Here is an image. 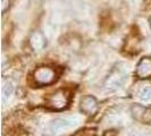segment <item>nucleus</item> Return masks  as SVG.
Masks as SVG:
<instances>
[{"label": "nucleus", "instance_id": "4", "mask_svg": "<svg viewBox=\"0 0 151 136\" xmlns=\"http://www.w3.org/2000/svg\"><path fill=\"white\" fill-rule=\"evenodd\" d=\"M68 103V97L65 94V92L63 90H59L51 94L48 99V106L51 107L52 109L56 110H60L64 109Z\"/></svg>", "mask_w": 151, "mask_h": 136}, {"label": "nucleus", "instance_id": "2", "mask_svg": "<svg viewBox=\"0 0 151 136\" xmlns=\"http://www.w3.org/2000/svg\"><path fill=\"white\" fill-rule=\"evenodd\" d=\"M34 79L39 85H49L56 81V73L49 67H40L34 72Z\"/></svg>", "mask_w": 151, "mask_h": 136}, {"label": "nucleus", "instance_id": "3", "mask_svg": "<svg viewBox=\"0 0 151 136\" xmlns=\"http://www.w3.org/2000/svg\"><path fill=\"white\" fill-rule=\"evenodd\" d=\"M81 111L88 116H93L98 111V101L92 95H84L80 100Z\"/></svg>", "mask_w": 151, "mask_h": 136}, {"label": "nucleus", "instance_id": "1", "mask_svg": "<svg viewBox=\"0 0 151 136\" xmlns=\"http://www.w3.org/2000/svg\"><path fill=\"white\" fill-rule=\"evenodd\" d=\"M125 76H126V72L123 68H115L106 78L105 87L107 90H116L125 81Z\"/></svg>", "mask_w": 151, "mask_h": 136}, {"label": "nucleus", "instance_id": "13", "mask_svg": "<svg viewBox=\"0 0 151 136\" xmlns=\"http://www.w3.org/2000/svg\"><path fill=\"white\" fill-rule=\"evenodd\" d=\"M117 135V130L115 129H110V130H106L104 133V136H116Z\"/></svg>", "mask_w": 151, "mask_h": 136}, {"label": "nucleus", "instance_id": "12", "mask_svg": "<svg viewBox=\"0 0 151 136\" xmlns=\"http://www.w3.org/2000/svg\"><path fill=\"white\" fill-rule=\"evenodd\" d=\"M10 7V0H1V13L5 14Z\"/></svg>", "mask_w": 151, "mask_h": 136}, {"label": "nucleus", "instance_id": "6", "mask_svg": "<svg viewBox=\"0 0 151 136\" xmlns=\"http://www.w3.org/2000/svg\"><path fill=\"white\" fill-rule=\"evenodd\" d=\"M30 44L34 51H41L45 49V44H47V40L41 32L37 31V32H33L31 34Z\"/></svg>", "mask_w": 151, "mask_h": 136}, {"label": "nucleus", "instance_id": "10", "mask_svg": "<svg viewBox=\"0 0 151 136\" xmlns=\"http://www.w3.org/2000/svg\"><path fill=\"white\" fill-rule=\"evenodd\" d=\"M13 93V86L10 83H6L2 87V94H4V98H9Z\"/></svg>", "mask_w": 151, "mask_h": 136}, {"label": "nucleus", "instance_id": "11", "mask_svg": "<svg viewBox=\"0 0 151 136\" xmlns=\"http://www.w3.org/2000/svg\"><path fill=\"white\" fill-rule=\"evenodd\" d=\"M141 121L143 124H151V107L150 108H145V111H144Z\"/></svg>", "mask_w": 151, "mask_h": 136}, {"label": "nucleus", "instance_id": "14", "mask_svg": "<svg viewBox=\"0 0 151 136\" xmlns=\"http://www.w3.org/2000/svg\"><path fill=\"white\" fill-rule=\"evenodd\" d=\"M150 25H151V18H150Z\"/></svg>", "mask_w": 151, "mask_h": 136}, {"label": "nucleus", "instance_id": "9", "mask_svg": "<svg viewBox=\"0 0 151 136\" xmlns=\"http://www.w3.org/2000/svg\"><path fill=\"white\" fill-rule=\"evenodd\" d=\"M140 98L143 101H148L151 99V87L149 86H145L142 90L140 91Z\"/></svg>", "mask_w": 151, "mask_h": 136}, {"label": "nucleus", "instance_id": "5", "mask_svg": "<svg viewBox=\"0 0 151 136\" xmlns=\"http://www.w3.org/2000/svg\"><path fill=\"white\" fill-rule=\"evenodd\" d=\"M135 74L136 77L140 79H145L151 77V58L145 57L140 60L136 66Z\"/></svg>", "mask_w": 151, "mask_h": 136}, {"label": "nucleus", "instance_id": "7", "mask_svg": "<svg viewBox=\"0 0 151 136\" xmlns=\"http://www.w3.org/2000/svg\"><path fill=\"white\" fill-rule=\"evenodd\" d=\"M74 122L72 120H68V119H63V118H58V119H55V120L51 122V128L55 130V132H58V130H61L64 128H68L70 126H73Z\"/></svg>", "mask_w": 151, "mask_h": 136}, {"label": "nucleus", "instance_id": "8", "mask_svg": "<svg viewBox=\"0 0 151 136\" xmlns=\"http://www.w3.org/2000/svg\"><path fill=\"white\" fill-rule=\"evenodd\" d=\"M144 111H145V107L141 106V105H134V106H132V108H131L132 116L135 118L136 120H139V121L142 120Z\"/></svg>", "mask_w": 151, "mask_h": 136}]
</instances>
